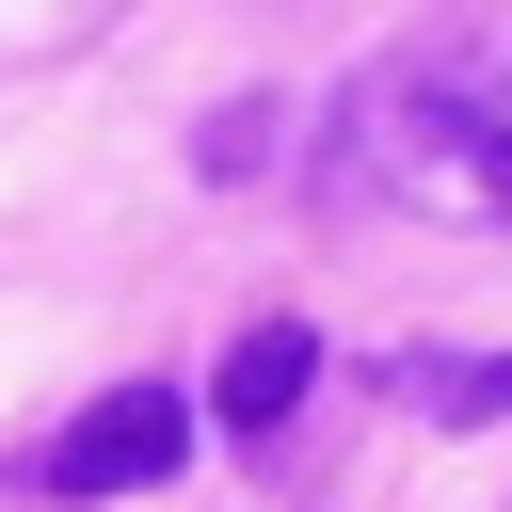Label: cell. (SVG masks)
I'll list each match as a JSON object with an SVG mask.
<instances>
[{
    "label": "cell",
    "mask_w": 512,
    "mask_h": 512,
    "mask_svg": "<svg viewBox=\"0 0 512 512\" xmlns=\"http://www.w3.org/2000/svg\"><path fill=\"white\" fill-rule=\"evenodd\" d=\"M192 448V416H176V384H112L96 416H64V448H48V480L64 496H128V480H160Z\"/></svg>",
    "instance_id": "obj_2"
},
{
    "label": "cell",
    "mask_w": 512,
    "mask_h": 512,
    "mask_svg": "<svg viewBox=\"0 0 512 512\" xmlns=\"http://www.w3.org/2000/svg\"><path fill=\"white\" fill-rule=\"evenodd\" d=\"M336 192L416 208V224H512V16H464V32L384 48L352 80Z\"/></svg>",
    "instance_id": "obj_1"
},
{
    "label": "cell",
    "mask_w": 512,
    "mask_h": 512,
    "mask_svg": "<svg viewBox=\"0 0 512 512\" xmlns=\"http://www.w3.org/2000/svg\"><path fill=\"white\" fill-rule=\"evenodd\" d=\"M304 368H320V336H304V320H256V336L224 352V384H208V400H224V432H272V416L304 400Z\"/></svg>",
    "instance_id": "obj_3"
}]
</instances>
